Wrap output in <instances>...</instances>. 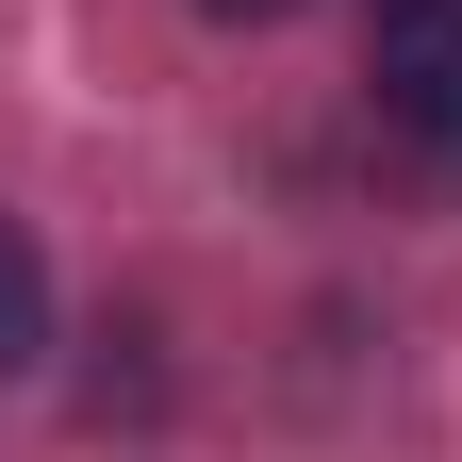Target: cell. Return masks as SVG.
<instances>
[{
	"label": "cell",
	"mask_w": 462,
	"mask_h": 462,
	"mask_svg": "<svg viewBox=\"0 0 462 462\" xmlns=\"http://www.w3.org/2000/svg\"><path fill=\"white\" fill-rule=\"evenodd\" d=\"M364 99H380V133L413 149L430 182H462V0H380Z\"/></svg>",
	"instance_id": "obj_1"
},
{
	"label": "cell",
	"mask_w": 462,
	"mask_h": 462,
	"mask_svg": "<svg viewBox=\"0 0 462 462\" xmlns=\"http://www.w3.org/2000/svg\"><path fill=\"white\" fill-rule=\"evenodd\" d=\"M33 346H50V264H33V231L0 215V380H33Z\"/></svg>",
	"instance_id": "obj_2"
},
{
	"label": "cell",
	"mask_w": 462,
	"mask_h": 462,
	"mask_svg": "<svg viewBox=\"0 0 462 462\" xmlns=\"http://www.w3.org/2000/svg\"><path fill=\"white\" fill-rule=\"evenodd\" d=\"M199 17H231V33H281V17H298V0H199Z\"/></svg>",
	"instance_id": "obj_3"
}]
</instances>
